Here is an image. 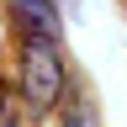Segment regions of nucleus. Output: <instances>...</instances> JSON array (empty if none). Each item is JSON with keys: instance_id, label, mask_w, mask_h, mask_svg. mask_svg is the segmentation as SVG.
I'll return each instance as SVG.
<instances>
[{"instance_id": "nucleus-1", "label": "nucleus", "mask_w": 127, "mask_h": 127, "mask_svg": "<svg viewBox=\"0 0 127 127\" xmlns=\"http://www.w3.org/2000/svg\"><path fill=\"white\" fill-rule=\"evenodd\" d=\"M21 95L32 111H48L64 95V58H58V42L48 37H27L21 48Z\"/></svg>"}, {"instance_id": "nucleus-2", "label": "nucleus", "mask_w": 127, "mask_h": 127, "mask_svg": "<svg viewBox=\"0 0 127 127\" xmlns=\"http://www.w3.org/2000/svg\"><path fill=\"white\" fill-rule=\"evenodd\" d=\"M11 11H16V21H21L27 37H48V42H58L64 21H58V5H53V0H11Z\"/></svg>"}, {"instance_id": "nucleus-3", "label": "nucleus", "mask_w": 127, "mask_h": 127, "mask_svg": "<svg viewBox=\"0 0 127 127\" xmlns=\"http://www.w3.org/2000/svg\"><path fill=\"white\" fill-rule=\"evenodd\" d=\"M0 127H16V106H11V95H5V85H0Z\"/></svg>"}, {"instance_id": "nucleus-4", "label": "nucleus", "mask_w": 127, "mask_h": 127, "mask_svg": "<svg viewBox=\"0 0 127 127\" xmlns=\"http://www.w3.org/2000/svg\"><path fill=\"white\" fill-rule=\"evenodd\" d=\"M69 127H79V122H69Z\"/></svg>"}]
</instances>
